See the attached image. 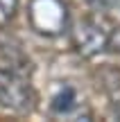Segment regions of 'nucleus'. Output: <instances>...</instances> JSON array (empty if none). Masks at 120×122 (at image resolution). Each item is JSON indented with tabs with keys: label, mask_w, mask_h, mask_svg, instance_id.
I'll use <instances>...</instances> for the list:
<instances>
[{
	"label": "nucleus",
	"mask_w": 120,
	"mask_h": 122,
	"mask_svg": "<svg viewBox=\"0 0 120 122\" xmlns=\"http://www.w3.org/2000/svg\"><path fill=\"white\" fill-rule=\"evenodd\" d=\"M36 93L32 84L14 68H0V106L14 113H30Z\"/></svg>",
	"instance_id": "1"
},
{
	"label": "nucleus",
	"mask_w": 120,
	"mask_h": 122,
	"mask_svg": "<svg viewBox=\"0 0 120 122\" xmlns=\"http://www.w3.org/2000/svg\"><path fill=\"white\" fill-rule=\"evenodd\" d=\"M27 20L43 36H57L68 27V7L63 0H30Z\"/></svg>",
	"instance_id": "2"
},
{
	"label": "nucleus",
	"mask_w": 120,
	"mask_h": 122,
	"mask_svg": "<svg viewBox=\"0 0 120 122\" xmlns=\"http://www.w3.org/2000/svg\"><path fill=\"white\" fill-rule=\"evenodd\" d=\"M109 41H111V30H107L95 18H82L73 27V45L86 59L109 50Z\"/></svg>",
	"instance_id": "3"
},
{
	"label": "nucleus",
	"mask_w": 120,
	"mask_h": 122,
	"mask_svg": "<svg viewBox=\"0 0 120 122\" xmlns=\"http://www.w3.org/2000/svg\"><path fill=\"white\" fill-rule=\"evenodd\" d=\"M52 113L57 115H73L77 109H79V95H77L75 86L66 84L57 91V95L52 97V104H50Z\"/></svg>",
	"instance_id": "4"
},
{
	"label": "nucleus",
	"mask_w": 120,
	"mask_h": 122,
	"mask_svg": "<svg viewBox=\"0 0 120 122\" xmlns=\"http://www.w3.org/2000/svg\"><path fill=\"white\" fill-rule=\"evenodd\" d=\"M18 11V0H0V20H11Z\"/></svg>",
	"instance_id": "5"
},
{
	"label": "nucleus",
	"mask_w": 120,
	"mask_h": 122,
	"mask_svg": "<svg viewBox=\"0 0 120 122\" xmlns=\"http://www.w3.org/2000/svg\"><path fill=\"white\" fill-rule=\"evenodd\" d=\"M93 2L104 9H120V0H93Z\"/></svg>",
	"instance_id": "6"
},
{
	"label": "nucleus",
	"mask_w": 120,
	"mask_h": 122,
	"mask_svg": "<svg viewBox=\"0 0 120 122\" xmlns=\"http://www.w3.org/2000/svg\"><path fill=\"white\" fill-rule=\"evenodd\" d=\"M113 118H118V120H120V97L113 102Z\"/></svg>",
	"instance_id": "7"
}]
</instances>
